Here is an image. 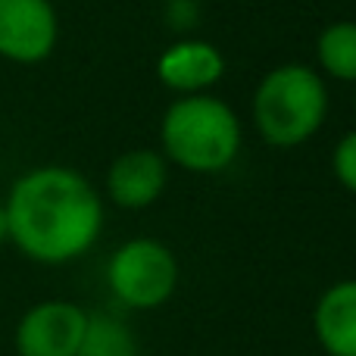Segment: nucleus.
<instances>
[{
  "mask_svg": "<svg viewBox=\"0 0 356 356\" xmlns=\"http://www.w3.org/2000/svg\"><path fill=\"white\" fill-rule=\"evenodd\" d=\"M332 172L344 191L356 194V129H350L332 150Z\"/></svg>",
  "mask_w": 356,
  "mask_h": 356,
  "instance_id": "obj_12",
  "label": "nucleus"
},
{
  "mask_svg": "<svg viewBox=\"0 0 356 356\" xmlns=\"http://www.w3.org/2000/svg\"><path fill=\"white\" fill-rule=\"evenodd\" d=\"M328 119L325 79L307 63H282L253 88L250 122L269 147L291 150L307 144Z\"/></svg>",
  "mask_w": 356,
  "mask_h": 356,
  "instance_id": "obj_3",
  "label": "nucleus"
},
{
  "mask_svg": "<svg viewBox=\"0 0 356 356\" xmlns=\"http://www.w3.org/2000/svg\"><path fill=\"white\" fill-rule=\"evenodd\" d=\"M225 75V56L213 41L203 38H178L156 56V79L178 97L207 94Z\"/></svg>",
  "mask_w": 356,
  "mask_h": 356,
  "instance_id": "obj_7",
  "label": "nucleus"
},
{
  "mask_svg": "<svg viewBox=\"0 0 356 356\" xmlns=\"http://www.w3.org/2000/svg\"><path fill=\"white\" fill-rule=\"evenodd\" d=\"M316 63L319 75H328L334 81L356 85V22L353 19H338L325 25L316 38Z\"/></svg>",
  "mask_w": 356,
  "mask_h": 356,
  "instance_id": "obj_10",
  "label": "nucleus"
},
{
  "mask_svg": "<svg viewBox=\"0 0 356 356\" xmlns=\"http://www.w3.org/2000/svg\"><path fill=\"white\" fill-rule=\"evenodd\" d=\"M313 334L328 356H356V278L334 282L319 294Z\"/></svg>",
  "mask_w": 356,
  "mask_h": 356,
  "instance_id": "obj_9",
  "label": "nucleus"
},
{
  "mask_svg": "<svg viewBox=\"0 0 356 356\" xmlns=\"http://www.w3.org/2000/svg\"><path fill=\"white\" fill-rule=\"evenodd\" d=\"M3 209L10 244L41 266H66L85 257L104 232V197L72 166L22 172Z\"/></svg>",
  "mask_w": 356,
  "mask_h": 356,
  "instance_id": "obj_1",
  "label": "nucleus"
},
{
  "mask_svg": "<svg viewBox=\"0 0 356 356\" xmlns=\"http://www.w3.org/2000/svg\"><path fill=\"white\" fill-rule=\"evenodd\" d=\"M75 356H141L129 322L113 313H88V325Z\"/></svg>",
  "mask_w": 356,
  "mask_h": 356,
  "instance_id": "obj_11",
  "label": "nucleus"
},
{
  "mask_svg": "<svg viewBox=\"0 0 356 356\" xmlns=\"http://www.w3.org/2000/svg\"><path fill=\"white\" fill-rule=\"evenodd\" d=\"M169 184V163L160 150L135 147L119 154L106 169V197L119 209H147Z\"/></svg>",
  "mask_w": 356,
  "mask_h": 356,
  "instance_id": "obj_8",
  "label": "nucleus"
},
{
  "mask_svg": "<svg viewBox=\"0 0 356 356\" xmlns=\"http://www.w3.org/2000/svg\"><path fill=\"white\" fill-rule=\"evenodd\" d=\"M10 234H6V209H3V200H0V244H6Z\"/></svg>",
  "mask_w": 356,
  "mask_h": 356,
  "instance_id": "obj_14",
  "label": "nucleus"
},
{
  "mask_svg": "<svg viewBox=\"0 0 356 356\" xmlns=\"http://www.w3.org/2000/svg\"><path fill=\"white\" fill-rule=\"evenodd\" d=\"M166 19L175 31H191L200 22V6H197V0H169Z\"/></svg>",
  "mask_w": 356,
  "mask_h": 356,
  "instance_id": "obj_13",
  "label": "nucleus"
},
{
  "mask_svg": "<svg viewBox=\"0 0 356 356\" xmlns=\"http://www.w3.org/2000/svg\"><path fill=\"white\" fill-rule=\"evenodd\" d=\"M241 144L244 129L238 113L209 91L175 97L160 119V154L184 172H225L238 160Z\"/></svg>",
  "mask_w": 356,
  "mask_h": 356,
  "instance_id": "obj_2",
  "label": "nucleus"
},
{
  "mask_svg": "<svg viewBox=\"0 0 356 356\" xmlns=\"http://www.w3.org/2000/svg\"><path fill=\"white\" fill-rule=\"evenodd\" d=\"M85 325V307L72 300H41L16 322L13 347L19 356H75Z\"/></svg>",
  "mask_w": 356,
  "mask_h": 356,
  "instance_id": "obj_6",
  "label": "nucleus"
},
{
  "mask_svg": "<svg viewBox=\"0 0 356 356\" xmlns=\"http://www.w3.org/2000/svg\"><path fill=\"white\" fill-rule=\"evenodd\" d=\"M60 41V16L50 0H0V56L16 66L44 63Z\"/></svg>",
  "mask_w": 356,
  "mask_h": 356,
  "instance_id": "obj_5",
  "label": "nucleus"
},
{
  "mask_svg": "<svg viewBox=\"0 0 356 356\" xmlns=\"http://www.w3.org/2000/svg\"><path fill=\"white\" fill-rule=\"evenodd\" d=\"M110 294L129 309H156L178 288V259L156 238H131L106 263Z\"/></svg>",
  "mask_w": 356,
  "mask_h": 356,
  "instance_id": "obj_4",
  "label": "nucleus"
}]
</instances>
